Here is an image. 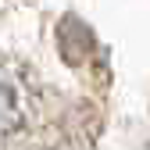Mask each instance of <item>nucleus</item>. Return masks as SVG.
<instances>
[{
	"mask_svg": "<svg viewBox=\"0 0 150 150\" xmlns=\"http://www.w3.org/2000/svg\"><path fill=\"white\" fill-rule=\"evenodd\" d=\"M25 118V104H22V89L7 71H0V136L14 132Z\"/></svg>",
	"mask_w": 150,
	"mask_h": 150,
	"instance_id": "nucleus-1",
	"label": "nucleus"
}]
</instances>
